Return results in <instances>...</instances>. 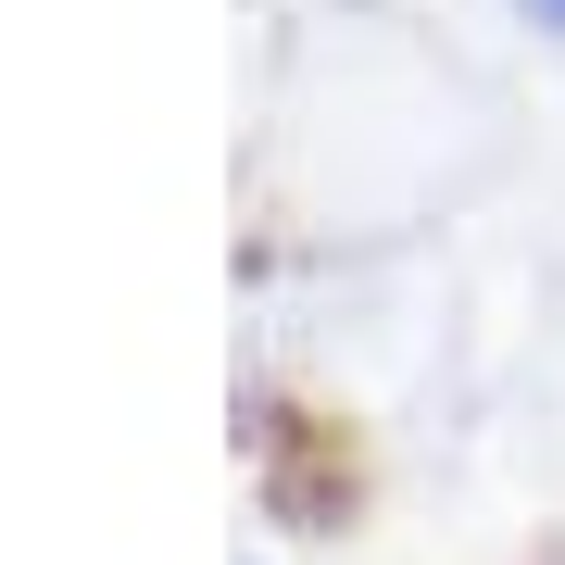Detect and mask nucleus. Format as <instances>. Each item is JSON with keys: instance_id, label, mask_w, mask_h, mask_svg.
<instances>
[{"instance_id": "1", "label": "nucleus", "mask_w": 565, "mask_h": 565, "mask_svg": "<svg viewBox=\"0 0 565 565\" xmlns=\"http://www.w3.org/2000/svg\"><path fill=\"white\" fill-rule=\"evenodd\" d=\"M515 13H527V25H565V0H515Z\"/></svg>"}]
</instances>
